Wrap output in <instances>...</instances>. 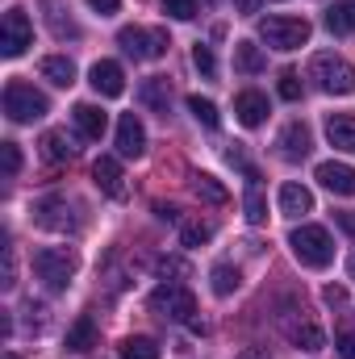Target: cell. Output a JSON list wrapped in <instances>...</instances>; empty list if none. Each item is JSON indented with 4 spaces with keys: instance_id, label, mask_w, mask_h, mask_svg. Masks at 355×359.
<instances>
[{
    "instance_id": "obj_10",
    "label": "cell",
    "mask_w": 355,
    "mask_h": 359,
    "mask_svg": "<svg viewBox=\"0 0 355 359\" xmlns=\"http://www.w3.org/2000/svg\"><path fill=\"white\" fill-rule=\"evenodd\" d=\"M276 147H280V159H288V163H301V159L314 151V134H309V126H305V121H288V126L280 130Z\"/></svg>"
},
{
    "instance_id": "obj_9",
    "label": "cell",
    "mask_w": 355,
    "mask_h": 359,
    "mask_svg": "<svg viewBox=\"0 0 355 359\" xmlns=\"http://www.w3.org/2000/svg\"><path fill=\"white\" fill-rule=\"evenodd\" d=\"M34 42V25L25 17V8H8L4 13V38H0V55L4 59H17L25 55V46Z\"/></svg>"
},
{
    "instance_id": "obj_38",
    "label": "cell",
    "mask_w": 355,
    "mask_h": 359,
    "mask_svg": "<svg viewBox=\"0 0 355 359\" xmlns=\"http://www.w3.org/2000/svg\"><path fill=\"white\" fill-rule=\"evenodd\" d=\"M0 159H4V176H17V172H21V151H17V142H0Z\"/></svg>"
},
{
    "instance_id": "obj_32",
    "label": "cell",
    "mask_w": 355,
    "mask_h": 359,
    "mask_svg": "<svg viewBox=\"0 0 355 359\" xmlns=\"http://www.w3.org/2000/svg\"><path fill=\"white\" fill-rule=\"evenodd\" d=\"M209 238H213V226L209 222H184L180 226V243L184 247H205Z\"/></svg>"
},
{
    "instance_id": "obj_47",
    "label": "cell",
    "mask_w": 355,
    "mask_h": 359,
    "mask_svg": "<svg viewBox=\"0 0 355 359\" xmlns=\"http://www.w3.org/2000/svg\"><path fill=\"white\" fill-rule=\"evenodd\" d=\"M0 339H13V313H0Z\"/></svg>"
},
{
    "instance_id": "obj_2",
    "label": "cell",
    "mask_w": 355,
    "mask_h": 359,
    "mask_svg": "<svg viewBox=\"0 0 355 359\" xmlns=\"http://www.w3.org/2000/svg\"><path fill=\"white\" fill-rule=\"evenodd\" d=\"M288 247L301 259V268H330V259H335V243L322 226H297Z\"/></svg>"
},
{
    "instance_id": "obj_12",
    "label": "cell",
    "mask_w": 355,
    "mask_h": 359,
    "mask_svg": "<svg viewBox=\"0 0 355 359\" xmlns=\"http://www.w3.org/2000/svg\"><path fill=\"white\" fill-rule=\"evenodd\" d=\"M92 180H96V188H100L105 196H113V201L126 196V176H121V163H117L113 155H100V159L92 163Z\"/></svg>"
},
{
    "instance_id": "obj_21",
    "label": "cell",
    "mask_w": 355,
    "mask_h": 359,
    "mask_svg": "<svg viewBox=\"0 0 355 359\" xmlns=\"http://www.w3.org/2000/svg\"><path fill=\"white\" fill-rule=\"evenodd\" d=\"M38 151H42L46 163H72V155H76V147H72L67 134H59V130H46V134L38 138Z\"/></svg>"
},
{
    "instance_id": "obj_11",
    "label": "cell",
    "mask_w": 355,
    "mask_h": 359,
    "mask_svg": "<svg viewBox=\"0 0 355 359\" xmlns=\"http://www.w3.org/2000/svg\"><path fill=\"white\" fill-rule=\"evenodd\" d=\"M117 151H121V159H142L147 155V130H142L138 113H121V121H117Z\"/></svg>"
},
{
    "instance_id": "obj_37",
    "label": "cell",
    "mask_w": 355,
    "mask_h": 359,
    "mask_svg": "<svg viewBox=\"0 0 355 359\" xmlns=\"http://www.w3.org/2000/svg\"><path fill=\"white\" fill-rule=\"evenodd\" d=\"M13 284H17V251L4 234V280H0V288H13Z\"/></svg>"
},
{
    "instance_id": "obj_13",
    "label": "cell",
    "mask_w": 355,
    "mask_h": 359,
    "mask_svg": "<svg viewBox=\"0 0 355 359\" xmlns=\"http://www.w3.org/2000/svg\"><path fill=\"white\" fill-rule=\"evenodd\" d=\"M314 180L322 184V188H330L335 196H355V168H347V163H318V172H314Z\"/></svg>"
},
{
    "instance_id": "obj_19",
    "label": "cell",
    "mask_w": 355,
    "mask_h": 359,
    "mask_svg": "<svg viewBox=\"0 0 355 359\" xmlns=\"http://www.w3.org/2000/svg\"><path fill=\"white\" fill-rule=\"evenodd\" d=\"M38 72H42V80H51L55 88H72V84H76V63H72L67 55H46V59L38 63Z\"/></svg>"
},
{
    "instance_id": "obj_14",
    "label": "cell",
    "mask_w": 355,
    "mask_h": 359,
    "mask_svg": "<svg viewBox=\"0 0 355 359\" xmlns=\"http://www.w3.org/2000/svg\"><path fill=\"white\" fill-rule=\"evenodd\" d=\"M88 84L100 92V96H121V92H126V72H121L113 59H100V63H92Z\"/></svg>"
},
{
    "instance_id": "obj_48",
    "label": "cell",
    "mask_w": 355,
    "mask_h": 359,
    "mask_svg": "<svg viewBox=\"0 0 355 359\" xmlns=\"http://www.w3.org/2000/svg\"><path fill=\"white\" fill-rule=\"evenodd\" d=\"M347 271H351V280H355V255H351V259H347Z\"/></svg>"
},
{
    "instance_id": "obj_27",
    "label": "cell",
    "mask_w": 355,
    "mask_h": 359,
    "mask_svg": "<svg viewBox=\"0 0 355 359\" xmlns=\"http://www.w3.org/2000/svg\"><path fill=\"white\" fill-rule=\"evenodd\" d=\"M209 284H213V292H217V297H230V292H239L243 271L234 268V264H217V268L209 271Z\"/></svg>"
},
{
    "instance_id": "obj_1",
    "label": "cell",
    "mask_w": 355,
    "mask_h": 359,
    "mask_svg": "<svg viewBox=\"0 0 355 359\" xmlns=\"http://www.w3.org/2000/svg\"><path fill=\"white\" fill-rule=\"evenodd\" d=\"M46 113H51V100L34 88V84H25V80H8L4 84V117L8 121L29 126V121H38Z\"/></svg>"
},
{
    "instance_id": "obj_43",
    "label": "cell",
    "mask_w": 355,
    "mask_h": 359,
    "mask_svg": "<svg viewBox=\"0 0 355 359\" xmlns=\"http://www.w3.org/2000/svg\"><path fill=\"white\" fill-rule=\"evenodd\" d=\"M88 4L96 8V13H100V17H113V13L121 8V0H88Z\"/></svg>"
},
{
    "instance_id": "obj_36",
    "label": "cell",
    "mask_w": 355,
    "mask_h": 359,
    "mask_svg": "<svg viewBox=\"0 0 355 359\" xmlns=\"http://www.w3.org/2000/svg\"><path fill=\"white\" fill-rule=\"evenodd\" d=\"M276 88H280V96H284V100H301V76H297L293 67H284Z\"/></svg>"
},
{
    "instance_id": "obj_20",
    "label": "cell",
    "mask_w": 355,
    "mask_h": 359,
    "mask_svg": "<svg viewBox=\"0 0 355 359\" xmlns=\"http://www.w3.org/2000/svg\"><path fill=\"white\" fill-rule=\"evenodd\" d=\"M314 209V192L305 184H284L280 188V213L284 217H305Z\"/></svg>"
},
{
    "instance_id": "obj_33",
    "label": "cell",
    "mask_w": 355,
    "mask_h": 359,
    "mask_svg": "<svg viewBox=\"0 0 355 359\" xmlns=\"http://www.w3.org/2000/svg\"><path fill=\"white\" fill-rule=\"evenodd\" d=\"M151 268L159 271L168 284H176V280H184V276H188V264H184L180 255H159V259H151Z\"/></svg>"
},
{
    "instance_id": "obj_6",
    "label": "cell",
    "mask_w": 355,
    "mask_h": 359,
    "mask_svg": "<svg viewBox=\"0 0 355 359\" xmlns=\"http://www.w3.org/2000/svg\"><path fill=\"white\" fill-rule=\"evenodd\" d=\"M151 313H159V318H168V322H184V326H192L196 318V297L184 288V284H159L155 292H151Z\"/></svg>"
},
{
    "instance_id": "obj_44",
    "label": "cell",
    "mask_w": 355,
    "mask_h": 359,
    "mask_svg": "<svg viewBox=\"0 0 355 359\" xmlns=\"http://www.w3.org/2000/svg\"><path fill=\"white\" fill-rule=\"evenodd\" d=\"M155 217H159V222H176L180 209H176V205H163V201H155Z\"/></svg>"
},
{
    "instance_id": "obj_31",
    "label": "cell",
    "mask_w": 355,
    "mask_h": 359,
    "mask_svg": "<svg viewBox=\"0 0 355 359\" xmlns=\"http://www.w3.org/2000/svg\"><path fill=\"white\" fill-rule=\"evenodd\" d=\"M188 113L205 126V130H217L222 126V117H217V104L213 100H205V96H188Z\"/></svg>"
},
{
    "instance_id": "obj_49",
    "label": "cell",
    "mask_w": 355,
    "mask_h": 359,
    "mask_svg": "<svg viewBox=\"0 0 355 359\" xmlns=\"http://www.w3.org/2000/svg\"><path fill=\"white\" fill-rule=\"evenodd\" d=\"M4 359H17V355H13V351H4Z\"/></svg>"
},
{
    "instance_id": "obj_7",
    "label": "cell",
    "mask_w": 355,
    "mask_h": 359,
    "mask_svg": "<svg viewBox=\"0 0 355 359\" xmlns=\"http://www.w3.org/2000/svg\"><path fill=\"white\" fill-rule=\"evenodd\" d=\"M260 38L272 50H297L309 42V21L305 17H264L260 21Z\"/></svg>"
},
{
    "instance_id": "obj_34",
    "label": "cell",
    "mask_w": 355,
    "mask_h": 359,
    "mask_svg": "<svg viewBox=\"0 0 355 359\" xmlns=\"http://www.w3.org/2000/svg\"><path fill=\"white\" fill-rule=\"evenodd\" d=\"M192 67H196L205 80H213V76H217V59H213V50H209L205 42H196V46H192Z\"/></svg>"
},
{
    "instance_id": "obj_24",
    "label": "cell",
    "mask_w": 355,
    "mask_h": 359,
    "mask_svg": "<svg viewBox=\"0 0 355 359\" xmlns=\"http://www.w3.org/2000/svg\"><path fill=\"white\" fill-rule=\"evenodd\" d=\"M234 67H239L243 76H260L267 67V59L255 42H234Z\"/></svg>"
},
{
    "instance_id": "obj_26",
    "label": "cell",
    "mask_w": 355,
    "mask_h": 359,
    "mask_svg": "<svg viewBox=\"0 0 355 359\" xmlns=\"http://www.w3.org/2000/svg\"><path fill=\"white\" fill-rule=\"evenodd\" d=\"M96 347V322H92L88 313L67 330V351H76V355H84V351H92Z\"/></svg>"
},
{
    "instance_id": "obj_22",
    "label": "cell",
    "mask_w": 355,
    "mask_h": 359,
    "mask_svg": "<svg viewBox=\"0 0 355 359\" xmlns=\"http://www.w3.org/2000/svg\"><path fill=\"white\" fill-rule=\"evenodd\" d=\"M284 334H288L301 351H322V347H326V334H322L314 322H284Z\"/></svg>"
},
{
    "instance_id": "obj_8",
    "label": "cell",
    "mask_w": 355,
    "mask_h": 359,
    "mask_svg": "<svg viewBox=\"0 0 355 359\" xmlns=\"http://www.w3.org/2000/svg\"><path fill=\"white\" fill-rule=\"evenodd\" d=\"M29 217H34V226L51 230V234H72V230L80 226L76 213H72V205H67L63 196H42V201L29 209Z\"/></svg>"
},
{
    "instance_id": "obj_25",
    "label": "cell",
    "mask_w": 355,
    "mask_h": 359,
    "mask_svg": "<svg viewBox=\"0 0 355 359\" xmlns=\"http://www.w3.org/2000/svg\"><path fill=\"white\" fill-rule=\"evenodd\" d=\"M326 29L330 34H355V0H335L326 8Z\"/></svg>"
},
{
    "instance_id": "obj_29",
    "label": "cell",
    "mask_w": 355,
    "mask_h": 359,
    "mask_svg": "<svg viewBox=\"0 0 355 359\" xmlns=\"http://www.w3.org/2000/svg\"><path fill=\"white\" fill-rule=\"evenodd\" d=\"M159 343L155 339H147V334H134V339H126L121 343V359H159Z\"/></svg>"
},
{
    "instance_id": "obj_39",
    "label": "cell",
    "mask_w": 355,
    "mask_h": 359,
    "mask_svg": "<svg viewBox=\"0 0 355 359\" xmlns=\"http://www.w3.org/2000/svg\"><path fill=\"white\" fill-rule=\"evenodd\" d=\"M25 318H29V326H34V330H46V322H51L42 301H25Z\"/></svg>"
},
{
    "instance_id": "obj_28",
    "label": "cell",
    "mask_w": 355,
    "mask_h": 359,
    "mask_svg": "<svg viewBox=\"0 0 355 359\" xmlns=\"http://www.w3.org/2000/svg\"><path fill=\"white\" fill-rule=\"evenodd\" d=\"M192 192H196L201 201H209V205H226V201H230V192L209 176V172H196V176H192Z\"/></svg>"
},
{
    "instance_id": "obj_41",
    "label": "cell",
    "mask_w": 355,
    "mask_h": 359,
    "mask_svg": "<svg viewBox=\"0 0 355 359\" xmlns=\"http://www.w3.org/2000/svg\"><path fill=\"white\" fill-rule=\"evenodd\" d=\"M339 359H355V330L339 334Z\"/></svg>"
},
{
    "instance_id": "obj_45",
    "label": "cell",
    "mask_w": 355,
    "mask_h": 359,
    "mask_svg": "<svg viewBox=\"0 0 355 359\" xmlns=\"http://www.w3.org/2000/svg\"><path fill=\"white\" fill-rule=\"evenodd\" d=\"M260 8V0H234V13H243V17H251Z\"/></svg>"
},
{
    "instance_id": "obj_15",
    "label": "cell",
    "mask_w": 355,
    "mask_h": 359,
    "mask_svg": "<svg viewBox=\"0 0 355 359\" xmlns=\"http://www.w3.org/2000/svg\"><path fill=\"white\" fill-rule=\"evenodd\" d=\"M234 117H239L247 130L264 126V117H267V96H264V92H255V88L239 92V96H234Z\"/></svg>"
},
{
    "instance_id": "obj_40",
    "label": "cell",
    "mask_w": 355,
    "mask_h": 359,
    "mask_svg": "<svg viewBox=\"0 0 355 359\" xmlns=\"http://www.w3.org/2000/svg\"><path fill=\"white\" fill-rule=\"evenodd\" d=\"M322 301H326L330 309H343V305H347V292H343L339 284H326V288H322Z\"/></svg>"
},
{
    "instance_id": "obj_3",
    "label": "cell",
    "mask_w": 355,
    "mask_h": 359,
    "mask_svg": "<svg viewBox=\"0 0 355 359\" xmlns=\"http://www.w3.org/2000/svg\"><path fill=\"white\" fill-rule=\"evenodd\" d=\"M309 80L322 92H330V96H351L355 92V67L347 59H339V55H314Z\"/></svg>"
},
{
    "instance_id": "obj_23",
    "label": "cell",
    "mask_w": 355,
    "mask_h": 359,
    "mask_svg": "<svg viewBox=\"0 0 355 359\" xmlns=\"http://www.w3.org/2000/svg\"><path fill=\"white\" fill-rule=\"evenodd\" d=\"M42 8H46V25H51L55 38H80V25L67 17L63 0H42Z\"/></svg>"
},
{
    "instance_id": "obj_42",
    "label": "cell",
    "mask_w": 355,
    "mask_h": 359,
    "mask_svg": "<svg viewBox=\"0 0 355 359\" xmlns=\"http://www.w3.org/2000/svg\"><path fill=\"white\" fill-rule=\"evenodd\" d=\"M335 222H339V230H343V234H355V213H351V209H339V213H335Z\"/></svg>"
},
{
    "instance_id": "obj_46",
    "label": "cell",
    "mask_w": 355,
    "mask_h": 359,
    "mask_svg": "<svg viewBox=\"0 0 355 359\" xmlns=\"http://www.w3.org/2000/svg\"><path fill=\"white\" fill-rule=\"evenodd\" d=\"M234 359H272V355H267L264 347H247V351H239Z\"/></svg>"
},
{
    "instance_id": "obj_35",
    "label": "cell",
    "mask_w": 355,
    "mask_h": 359,
    "mask_svg": "<svg viewBox=\"0 0 355 359\" xmlns=\"http://www.w3.org/2000/svg\"><path fill=\"white\" fill-rule=\"evenodd\" d=\"M163 4V13L168 17H176V21H192L201 8H196V0H159Z\"/></svg>"
},
{
    "instance_id": "obj_4",
    "label": "cell",
    "mask_w": 355,
    "mask_h": 359,
    "mask_svg": "<svg viewBox=\"0 0 355 359\" xmlns=\"http://www.w3.org/2000/svg\"><path fill=\"white\" fill-rule=\"evenodd\" d=\"M117 46L130 55V59H138V63H155V59H163L168 55V34L163 29H147V25H126V29H117Z\"/></svg>"
},
{
    "instance_id": "obj_18",
    "label": "cell",
    "mask_w": 355,
    "mask_h": 359,
    "mask_svg": "<svg viewBox=\"0 0 355 359\" xmlns=\"http://www.w3.org/2000/svg\"><path fill=\"white\" fill-rule=\"evenodd\" d=\"M72 121H76V130H80L88 142H100V138H105V126H109V117H105L96 104H76V109H72Z\"/></svg>"
},
{
    "instance_id": "obj_17",
    "label": "cell",
    "mask_w": 355,
    "mask_h": 359,
    "mask_svg": "<svg viewBox=\"0 0 355 359\" xmlns=\"http://www.w3.org/2000/svg\"><path fill=\"white\" fill-rule=\"evenodd\" d=\"M326 138H330L335 151L355 155V117L351 113H330V117H326Z\"/></svg>"
},
{
    "instance_id": "obj_5",
    "label": "cell",
    "mask_w": 355,
    "mask_h": 359,
    "mask_svg": "<svg viewBox=\"0 0 355 359\" xmlns=\"http://www.w3.org/2000/svg\"><path fill=\"white\" fill-rule=\"evenodd\" d=\"M34 271H38V280H42L51 292H63V288L72 284V276H76V255H72L67 247H42V251L34 255Z\"/></svg>"
},
{
    "instance_id": "obj_16",
    "label": "cell",
    "mask_w": 355,
    "mask_h": 359,
    "mask_svg": "<svg viewBox=\"0 0 355 359\" xmlns=\"http://www.w3.org/2000/svg\"><path fill=\"white\" fill-rule=\"evenodd\" d=\"M138 100H142L147 109H155L159 117H168V113H172V84H168L163 76H151V80L138 84Z\"/></svg>"
},
{
    "instance_id": "obj_30",
    "label": "cell",
    "mask_w": 355,
    "mask_h": 359,
    "mask_svg": "<svg viewBox=\"0 0 355 359\" xmlns=\"http://www.w3.org/2000/svg\"><path fill=\"white\" fill-rule=\"evenodd\" d=\"M243 209H247V222H251V226H264V222H267V196H264V188H260V184H251V188H247Z\"/></svg>"
}]
</instances>
